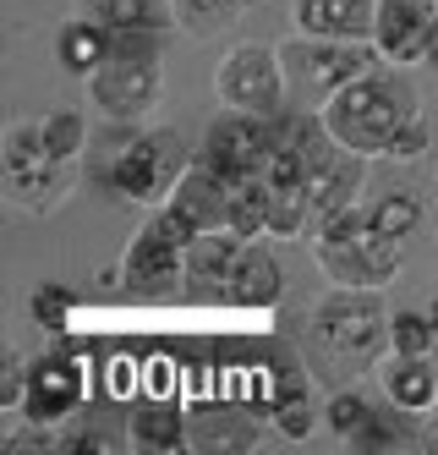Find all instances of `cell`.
Segmentation results:
<instances>
[{
  "label": "cell",
  "instance_id": "obj_1",
  "mask_svg": "<svg viewBox=\"0 0 438 455\" xmlns=\"http://www.w3.org/2000/svg\"><path fill=\"white\" fill-rule=\"evenodd\" d=\"M307 356L334 384H356L389 356V307L384 291L334 285L307 318Z\"/></svg>",
  "mask_w": 438,
  "mask_h": 455
},
{
  "label": "cell",
  "instance_id": "obj_2",
  "mask_svg": "<svg viewBox=\"0 0 438 455\" xmlns=\"http://www.w3.org/2000/svg\"><path fill=\"white\" fill-rule=\"evenodd\" d=\"M318 116L346 148L367 159H378V154L389 159V143L422 116V93L406 77V67H373L367 77L346 83L329 105H318Z\"/></svg>",
  "mask_w": 438,
  "mask_h": 455
},
{
  "label": "cell",
  "instance_id": "obj_3",
  "mask_svg": "<svg viewBox=\"0 0 438 455\" xmlns=\"http://www.w3.org/2000/svg\"><path fill=\"white\" fill-rule=\"evenodd\" d=\"M197 148H187L171 126H143L126 143L105 148V159L93 165V181L110 192L115 204H138V209H159L176 192V181L192 171Z\"/></svg>",
  "mask_w": 438,
  "mask_h": 455
},
{
  "label": "cell",
  "instance_id": "obj_4",
  "mask_svg": "<svg viewBox=\"0 0 438 455\" xmlns=\"http://www.w3.org/2000/svg\"><path fill=\"white\" fill-rule=\"evenodd\" d=\"M164 34H115L105 67L88 77V100L110 126H138L164 93Z\"/></svg>",
  "mask_w": 438,
  "mask_h": 455
},
{
  "label": "cell",
  "instance_id": "obj_5",
  "mask_svg": "<svg viewBox=\"0 0 438 455\" xmlns=\"http://www.w3.org/2000/svg\"><path fill=\"white\" fill-rule=\"evenodd\" d=\"M280 60H285V77H291V93L301 105H329L346 83L367 77L378 67V50L367 39H313V34H296L280 44Z\"/></svg>",
  "mask_w": 438,
  "mask_h": 455
},
{
  "label": "cell",
  "instance_id": "obj_6",
  "mask_svg": "<svg viewBox=\"0 0 438 455\" xmlns=\"http://www.w3.org/2000/svg\"><path fill=\"white\" fill-rule=\"evenodd\" d=\"M214 93H219V105H225V110H242V116H263V121L285 116L291 77H285L280 44H263V39L230 44V50L219 55Z\"/></svg>",
  "mask_w": 438,
  "mask_h": 455
},
{
  "label": "cell",
  "instance_id": "obj_7",
  "mask_svg": "<svg viewBox=\"0 0 438 455\" xmlns=\"http://www.w3.org/2000/svg\"><path fill=\"white\" fill-rule=\"evenodd\" d=\"M285 121L291 116H242V110H219L209 126H203V143H197V165H209L225 187L230 181H252L268 171L275 148L285 143Z\"/></svg>",
  "mask_w": 438,
  "mask_h": 455
},
{
  "label": "cell",
  "instance_id": "obj_8",
  "mask_svg": "<svg viewBox=\"0 0 438 455\" xmlns=\"http://www.w3.org/2000/svg\"><path fill=\"white\" fill-rule=\"evenodd\" d=\"M0 171H6V192L12 204L33 209V214H50L60 209V198L72 192L77 165H66L44 148L39 121H12L6 126V143H0Z\"/></svg>",
  "mask_w": 438,
  "mask_h": 455
},
{
  "label": "cell",
  "instance_id": "obj_9",
  "mask_svg": "<svg viewBox=\"0 0 438 455\" xmlns=\"http://www.w3.org/2000/svg\"><path fill=\"white\" fill-rule=\"evenodd\" d=\"M88 395V368L77 363L72 351H44L28 363V384H22V422H44V428H60L83 411Z\"/></svg>",
  "mask_w": 438,
  "mask_h": 455
},
{
  "label": "cell",
  "instance_id": "obj_10",
  "mask_svg": "<svg viewBox=\"0 0 438 455\" xmlns=\"http://www.w3.org/2000/svg\"><path fill=\"white\" fill-rule=\"evenodd\" d=\"M313 258L334 285H356V291H384V285L400 280V269H406L400 242L378 236L373 225H367L362 236H346V242H313Z\"/></svg>",
  "mask_w": 438,
  "mask_h": 455
},
{
  "label": "cell",
  "instance_id": "obj_11",
  "mask_svg": "<svg viewBox=\"0 0 438 455\" xmlns=\"http://www.w3.org/2000/svg\"><path fill=\"white\" fill-rule=\"evenodd\" d=\"M181 280H187V247L154 209L138 225L126 258H121V285L131 291V297H164V291H176Z\"/></svg>",
  "mask_w": 438,
  "mask_h": 455
},
{
  "label": "cell",
  "instance_id": "obj_12",
  "mask_svg": "<svg viewBox=\"0 0 438 455\" xmlns=\"http://www.w3.org/2000/svg\"><path fill=\"white\" fill-rule=\"evenodd\" d=\"M225 192L230 187L209 165H197V159H192V171L176 181L171 198L159 204V220L171 225V231L181 236V247H187V242H197L203 231H219V225H225Z\"/></svg>",
  "mask_w": 438,
  "mask_h": 455
},
{
  "label": "cell",
  "instance_id": "obj_13",
  "mask_svg": "<svg viewBox=\"0 0 438 455\" xmlns=\"http://www.w3.org/2000/svg\"><path fill=\"white\" fill-rule=\"evenodd\" d=\"M433 22H438V0H378L373 50L389 60V67H422Z\"/></svg>",
  "mask_w": 438,
  "mask_h": 455
},
{
  "label": "cell",
  "instance_id": "obj_14",
  "mask_svg": "<svg viewBox=\"0 0 438 455\" xmlns=\"http://www.w3.org/2000/svg\"><path fill=\"white\" fill-rule=\"evenodd\" d=\"M285 297V264H280V252L268 247L263 236L242 242V252H235V264H230V280H225V302L235 307H280Z\"/></svg>",
  "mask_w": 438,
  "mask_h": 455
},
{
  "label": "cell",
  "instance_id": "obj_15",
  "mask_svg": "<svg viewBox=\"0 0 438 455\" xmlns=\"http://www.w3.org/2000/svg\"><path fill=\"white\" fill-rule=\"evenodd\" d=\"M263 428L242 406H197L187 411V450L192 455H247L258 450Z\"/></svg>",
  "mask_w": 438,
  "mask_h": 455
},
{
  "label": "cell",
  "instance_id": "obj_16",
  "mask_svg": "<svg viewBox=\"0 0 438 455\" xmlns=\"http://www.w3.org/2000/svg\"><path fill=\"white\" fill-rule=\"evenodd\" d=\"M373 17H378V0H291L296 34H313V39H367L373 44Z\"/></svg>",
  "mask_w": 438,
  "mask_h": 455
},
{
  "label": "cell",
  "instance_id": "obj_17",
  "mask_svg": "<svg viewBox=\"0 0 438 455\" xmlns=\"http://www.w3.org/2000/svg\"><path fill=\"white\" fill-rule=\"evenodd\" d=\"M242 242L247 236H235L230 225L187 242V291L197 302H225V280H230V264H235V252H242Z\"/></svg>",
  "mask_w": 438,
  "mask_h": 455
},
{
  "label": "cell",
  "instance_id": "obj_18",
  "mask_svg": "<svg viewBox=\"0 0 438 455\" xmlns=\"http://www.w3.org/2000/svg\"><path fill=\"white\" fill-rule=\"evenodd\" d=\"M378 379H384L389 406H400V411L427 417L438 406V356H394L389 351L378 363Z\"/></svg>",
  "mask_w": 438,
  "mask_h": 455
},
{
  "label": "cell",
  "instance_id": "obj_19",
  "mask_svg": "<svg viewBox=\"0 0 438 455\" xmlns=\"http://www.w3.org/2000/svg\"><path fill=\"white\" fill-rule=\"evenodd\" d=\"M110 44H115V34H110L105 22H93L88 12H83V17H66V22L55 28V60H60V72H72V77H83V83L105 67Z\"/></svg>",
  "mask_w": 438,
  "mask_h": 455
},
{
  "label": "cell",
  "instance_id": "obj_20",
  "mask_svg": "<svg viewBox=\"0 0 438 455\" xmlns=\"http://www.w3.org/2000/svg\"><path fill=\"white\" fill-rule=\"evenodd\" d=\"M93 22H105L110 34H171L181 28L176 0H83Z\"/></svg>",
  "mask_w": 438,
  "mask_h": 455
},
{
  "label": "cell",
  "instance_id": "obj_21",
  "mask_svg": "<svg viewBox=\"0 0 438 455\" xmlns=\"http://www.w3.org/2000/svg\"><path fill=\"white\" fill-rule=\"evenodd\" d=\"M131 444L148 455H181L187 450V411L171 401H143L131 411Z\"/></svg>",
  "mask_w": 438,
  "mask_h": 455
},
{
  "label": "cell",
  "instance_id": "obj_22",
  "mask_svg": "<svg viewBox=\"0 0 438 455\" xmlns=\"http://www.w3.org/2000/svg\"><path fill=\"white\" fill-rule=\"evenodd\" d=\"M225 225L235 236H268V181L252 176V181H230L225 192Z\"/></svg>",
  "mask_w": 438,
  "mask_h": 455
},
{
  "label": "cell",
  "instance_id": "obj_23",
  "mask_svg": "<svg viewBox=\"0 0 438 455\" xmlns=\"http://www.w3.org/2000/svg\"><path fill=\"white\" fill-rule=\"evenodd\" d=\"M422 220H427V209H422L417 192H406V187H394V192H384L378 204H367V225H373L378 236H394V242H406Z\"/></svg>",
  "mask_w": 438,
  "mask_h": 455
},
{
  "label": "cell",
  "instance_id": "obj_24",
  "mask_svg": "<svg viewBox=\"0 0 438 455\" xmlns=\"http://www.w3.org/2000/svg\"><path fill=\"white\" fill-rule=\"evenodd\" d=\"M411 417H417V411H400V406H394V411H384V406H378V411H373V422H367V428H362L351 444H356V450H367V455L411 450V444L422 439V428H417Z\"/></svg>",
  "mask_w": 438,
  "mask_h": 455
},
{
  "label": "cell",
  "instance_id": "obj_25",
  "mask_svg": "<svg viewBox=\"0 0 438 455\" xmlns=\"http://www.w3.org/2000/svg\"><path fill=\"white\" fill-rule=\"evenodd\" d=\"M373 411H378V401L367 395V389L340 384V389H334V395L323 401V428H329L334 439H356L367 422H373Z\"/></svg>",
  "mask_w": 438,
  "mask_h": 455
},
{
  "label": "cell",
  "instance_id": "obj_26",
  "mask_svg": "<svg viewBox=\"0 0 438 455\" xmlns=\"http://www.w3.org/2000/svg\"><path fill=\"white\" fill-rule=\"evenodd\" d=\"M307 225H318L307 187H268V236H301Z\"/></svg>",
  "mask_w": 438,
  "mask_h": 455
},
{
  "label": "cell",
  "instance_id": "obj_27",
  "mask_svg": "<svg viewBox=\"0 0 438 455\" xmlns=\"http://www.w3.org/2000/svg\"><path fill=\"white\" fill-rule=\"evenodd\" d=\"M268 422L285 434V439H307L313 428H318V406H313V395H307V384H285L280 395H275V406H268Z\"/></svg>",
  "mask_w": 438,
  "mask_h": 455
},
{
  "label": "cell",
  "instance_id": "obj_28",
  "mask_svg": "<svg viewBox=\"0 0 438 455\" xmlns=\"http://www.w3.org/2000/svg\"><path fill=\"white\" fill-rule=\"evenodd\" d=\"M389 351L394 356H433L438 335L427 323V307H394L389 313Z\"/></svg>",
  "mask_w": 438,
  "mask_h": 455
},
{
  "label": "cell",
  "instance_id": "obj_29",
  "mask_svg": "<svg viewBox=\"0 0 438 455\" xmlns=\"http://www.w3.org/2000/svg\"><path fill=\"white\" fill-rule=\"evenodd\" d=\"M39 132H44V148H50L55 159H66V165H77L83 148H88V121H83L77 110H50V116L39 121Z\"/></svg>",
  "mask_w": 438,
  "mask_h": 455
},
{
  "label": "cell",
  "instance_id": "obj_30",
  "mask_svg": "<svg viewBox=\"0 0 438 455\" xmlns=\"http://www.w3.org/2000/svg\"><path fill=\"white\" fill-rule=\"evenodd\" d=\"M242 6V0H176V17L187 34H209L214 22H230V12Z\"/></svg>",
  "mask_w": 438,
  "mask_h": 455
},
{
  "label": "cell",
  "instance_id": "obj_31",
  "mask_svg": "<svg viewBox=\"0 0 438 455\" xmlns=\"http://www.w3.org/2000/svg\"><path fill=\"white\" fill-rule=\"evenodd\" d=\"M33 318H39L44 323V330H66V318H72V291H66V285H39V291H33Z\"/></svg>",
  "mask_w": 438,
  "mask_h": 455
},
{
  "label": "cell",
  "instance_id": "obj_32",
  "mask_svg": "<svg viewBox=\"0 0 438 455\" xmlns=\"http://www.w3.org/2000/svg\"><path fill=\"white\" fill-rule=\"evenodd\" d=\"M60 455H121V434H105V428H66V434H60Z\"/></svg>",
  "mask_w": 438,
  "mask_h": 455
},
{
  "label": "cell",
  "instance_id": "obj_33",
  "mask_svg": "<svg viewBox=\"0 0 438 455\" xmlns=\"http://www.w3.org/2000/svg\"><path fill=\"white\" fill-rule=\"evenodd\" d=\"M433 148V132H427V116H417L411 126H406V132H400L394 143H389V159H406V165H411V159H422Z\"/></svg>",
  "mask_w": 438,
  "mask_h": 455
},
{
  "label": "cell",
  "instance_id": "obj_34",
  "mask_svg": "<svg viewBox=\"0 0 438 455\" xmlns=\"http://www.w3.org/2000/svg\"><path fill=\"white\" fill-rule=\"evenodd\" d=\"M22 384H28V356L12 351V356H6V384H0V406H6V411L22 406Z\"/></svg>",
  "mask_w": 438,
  "mask_h": 455
},
{
  "label": "cell",
  "instance_id": "obj_35",
  "mask_svg": "<svg viewBox=\"0 0 438 455\" xmlns=\"http://www.w3.org/2000/svg\"><path fill=\"white\" fill-rule=\"evenodd\" d=\"M417 450H427V455H438V417L422 428V439H417Z\"/></svg>",
  "mask_w": 438,
  "mask_h": 455
},
{
  "label": "cell",
  "instance_id": "obj_36",
  "mask_svg": "<svg viewBox=\"0 0 438 455\" xmlns=\"http://www.w3.org/2000/svg\"><path fill=\"white\" fill-rule=\"evenodd\" d=\"M422 67L438 72V22H433V39H427V55H422Z\"/></svg>",
  "mask_w": 438,
  "mask_h": 455
},
{
  "label": "cell",
  "instance_id": "obj_37",
  "mask_svg": "<svg viewBox=\"0 0 438 455\" xmlns=\"http://www.w3.org/2000/svg\"><path fill=\"white\" fill-rule=\"evenodd\" d=\"M427 323H433V335H438V297L427 302Z\"/></svg>",
  "mask_w": 438,
  "mask_h": 455
},
{
  "label": "cell",
  "instance_id": "obj_38",
  "mask_svg": "<svg viewBox=\"0 0 438 455\" xmlns=\"http://www.w3.org/2000/svg\"><path fill=\"white\" fill-rule=\"evenodd\" d=\"M433 225H438V204H433Z\"/></svg>",
  "mask_w": 438,
  "mask_h": 455
},
{
  "label": "cell",
  "instance_id": "obj_39",
  "mask_svg": "<svg viewBox=\"0 0 438 455\" xmlns=\"http://www.w3.org/2000/svg\"><path fill=\"white\" fill-rule=\"evenodd\" d=\"M433 356H438V351H433Z\"/></svg>",
  "mask_w": 438,
  "mask_h": 455
}]
</instances>
